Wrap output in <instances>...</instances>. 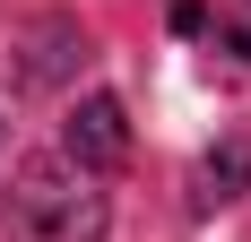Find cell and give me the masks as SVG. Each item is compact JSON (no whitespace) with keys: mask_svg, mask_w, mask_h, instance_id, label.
Wrapping results in <instances>:
<instances>
[{"mask_svg":"<svg viewBox=\"0 0 251 242\" xmlns=\"http://www.w3.org/2000/svg\"><path fill=\"white\" fill-rule=\"evenodd\" d=\"M104 191L70 156H26L9 173V242H104Z\"/></svg>","mask_w":251,"mask_h":242,"instance_id":"obj_1","label":"cell"},{"mask_svg":"<svg viewBox=\"0 0 251 242\" xmlns=\"http://www.w3.org/2000/svg\"><path fill=\"white\" fill-rule=\"evenodd\" d=\"M217 52H234V61L251 70V18H234V26H217Z\"/></svg>","mask_w":251,"mask_h":242,"instance_id":"obj_4","label":"cell"},{"mask_svg":"<svg viewBox=\"0 0 251 242\" xmlns=\"http://www.w3.org/2000/svg\"><path fill=\"white\" fill-rule=\"evenodd\" d=\"M243 182H251V147H217L200 165V208H226V199H243Z\"/></svg>","mask_w":251,"mask_h":242,"instance_id":"obj_3","label":"cell"},{"mask_svg":"<svg viewBox=\"0 0 251 242\" xmlns=\"http://www.w3.org/2000/svg\"><path fill=\"white\" fill-rule=\"evenodd\" d=\"M61 156H70L78 173H122V156H130V113H122V96H87L70 121H61Z\"/></svg>","mask_w":251,"mask_h":242,"instance_id":"obj_2","label":"cell"}]
</instances>
